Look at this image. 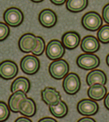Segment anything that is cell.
Here are the masks:
<instances>
[{
	"label": "cell",
	"instance_id": "6da1fadb",
	"mask_svg": "<svg viewBox=\"0 0 109 122\" xmlns=\"http://www.w3.org/2000/svg\"><path fill=\"white\" fill-rule=\"evenodd\" d=\"M82 25L88 30H97L103 24V20L100 15L97 12L87 13L82 18Z\"/></svg>",
	"mask_w": 109,
	"mask_h": 122
},
{
	"label": "cell",
	"instance_id": "7a4b0ae2",
	"mask_svg": "<svg viewBox=\"0 0 109 122\" xmlns=\"http://www.w3.org/2000/svg\"><path fill=\"white\" fill-rule=\"evenodd\" d=\"M69 70V64L67 61L63 59L53 62L49 68V71L51 76L57 80L62 79L64 78L68 73Z\"/></svg>",
	"mask_w": 109,
	"mask_h": 122
},
{
	"label": "cell",
	"instance_id": "3957f363",
	"mask_svg": "<svg viewBox=\"0 0 109 122\" xmlns=\"http://www.w3.org/2000/svg\"><path fill=\"white\" fill-rule=\"evenodd\" d=\"M76 64L81 68L92 70L99 66L100 60L97 55L87 53L79 56L76 60Z\"/></svg>",
	"mask_w": 109,
	"mask_h": 122
},
{
	"label": "cell",
	"instance_id": "277c9868",
	"mask_svg": "<svg viewBox=\"0 0 109 122\" xmlns=\"http://www.w3.org/2000/svg\"><path fill=\"white\" fill-rule=\"evenodd\" d=\"M63 87L68 94H75L81 87V80L79 76L75 73L69 74L63 80Z\"/></svg>",
	"mask_w": 109,
	"mask_h": 122
},
{
	"label": "cell",
	"instance_id": "5b68a950",
	"mask_svg": "<svg viewBox=\"0 0 109 122\" xmlns=\"http://www.w3.org/2000/svg\"><path fill=\"white\" fill-rule=\"evenodd\" d=\"M21 69L26 74L31 75L36 73L40 68L39 59L32 55H27L22 58L20 63Z\"/></svg>",
	"mask_w": 109,
	"mask_h": 122
},
{
	"label": "cell",
	"instance_id": "8992f818",
	"mask_svg": "<svg viewBox=\"0 0 109 122\" xmlns=\"http://www.w3.org/2000/svg\"><path fill=\"white\" fill-rule=\"evenodd\" d=\"M4 21L11 27H17L23 20V15L20 9L16 7L7 9L3 14Z\"/></svg>",
	"mask_w": 109,
	"mask_h": 122
},
{
	"label": "cell",
	"instance_id": "52a82bcc",
	"mask_svg": "<svg viewBox=\"0 0 109 122\" xmlns=\"http://www.w3.org/2000/svg\"><path fill=\"white\" fill-rule=\"evenodd\" d=\"M65 53V48L58 40H53L48 43L46 48V55L51 60L61 58Z\"/></svg>",
	"mask_w": 109,
	"mask_h": 122
},
{
	"label": "cell",
	"instance_id": "ba28073f",
	"mask_svg": "<svg viewBox=\"0 0 109 122\" xmlns=\"http://www.w3.org/2000/svg\"><path fill=\"white\" fill-rule=\"evenodd\" d=\"M38 44L37 37L31 33L23 35L19 41V47L22 52H33L36 49Z\"/></svg>",
	"mask_w": 109,
	"mask_h": 122
},
{
	"label": "cell",
	"instance_id": "9c48e42d",
	"mask_svg": "<svg viewBox=\"0 0 109 122\" xmlns=\"http://www.w3.org/2000/svg\"><path fill=\"white\" fill-rule=\"evenodd\" d=\"M98 105L96 102L85 99L80 101L77 105V110L83 116H93L98 111Z\"/></svg>",
	"mask_w": 109,
	"mask_h": 122
},
{
	"label": "cell",
	"instance_id": "30bf717a",
	"mask_svg": "<svg viewBox=\"0 0 109 122\" xmlns=\"http://www.w3.org/2000/svg\"><path fill=\"white\" fill-rule=\"evenodd\" d=\"M18 67L14 62L5 61L2 62L0 66V76L5 80H10L16 76Z\"/></svg>",
	"mask_w": 109,
	"mask_h": 122
},
{
	"label": "cell",
	"instance_id": "8fae6325",
	"mask_svg": "<svg viewBox=\"0 0 109 122\" xmlns=\"http://www.w3.org/2000/svg\"><path fill=\"white\" fill-rule=\"evenodd\" d=\"M41 98L43 101L49 106H53L61 101V95L56 89L47 87L41 92Z\"/></svg>",
	"mask_w": 109,
	"mask_h": 122
},
{
	"label": "cell",
	"instance_id": "7c38bea8",
	"mask_svg": "<svg viewBox=\"0 0 109 122\" xmlns=\"http://www.w3.org/2000/svg\"><path fill=\"white\" fill-rule=\"evenodd\" d=\"M39 21L43 27L47 28L52 27L57 23V15L51 9H44L40 13Z\"/></svg>",
	"mask_w": 109,
	"mask_h": 122
},
{
	"label": "cell",
	"instance_id": "4fadbf2b",
	"mask_svg": "<svg viewBox=\"0 0 109 122\" xmlns=\"http://www.w3.org/2000/svg\"><path fill=\"white\" fill-rule=\"evenodd\" d=\"M19 112L27 117H32L36 113V104L33 99L26 98L19 106Z\"/></svg>",
	"mask_w": 109,
	"mask_h": 122
},
{
	"label": "cell",
	"instance_id": "5bb4252c",
	"mask_svg": "<svg viewBox=\"0 0 109 122\" xmlns=\"http://www.w3.org/2000/svg\"><path fill=\"white\" fill-rule=\"evenodd\" d=\"M81 47L85 52H95L98 51L100 44L94 36H87L82 40Z\"/></svg>",
	"mask_w": 109,
	"mask_h": 122
},
{
	"label": "cell",
	"instance_id": "9a60e30c",
	"mask_svg": "<svg viewBox=\"0 0 109 122\" xmlns=\"http://www.w3.org/2000/svg\"><path fill=\"white\" fill-rule=\"evenodd\" d=\"M106 91V88L103 84H94L93 85L90 86L87 93L89 98L94 100L99 101L104 98Z\"/></svg>",
	"mask_w": 109,
	"mask_h": 122
},
{
	"label": "cell",
	"instance_id": "2e32d148",
	"mask_svg": "<svg viewBox=\"0 0 109 122\" xmlns=\"http://www.w3.org/2000/svg\"><path fill=\"white\" fill-rule=\"evenodd\" d=\"M80 36L76 32H67L62 37L63 44L68 49H75L80 43Z\"/></svg>",
	"mask_w": 109,
	"mask_h": 122
},
{
	"label": "cell",
	"instance_id": "e0dca14e",
	"mask_svg": "<svg viewBox=\"0 0 109 122\" xmlns=\"http://www.w3.org/2000/svg\"><path fill=\"white\" fill-rule=\"evenodd\" d=\"M106 82V76L104 72L100 70H94L88 74L87 76V83L88 86L94 84L104 85Z\"/></svg>",
	"mask_w": 109,
	"mask_h": 122
},
{
	"label": "cell",
	"instance_id": "ac0fdd59",
	"mask_svg": "<svg viewBox=\"0 0 109 122\" xmlns=\"http://www.w3.org/2000/svg\"><path fill=\"white\" fill-rule=\"evenodd\" d=\"M27 98L26 93L23 90H17L13 93L8 102L9 108L13 112H19V106L21 101Z\"/></svg>",
	"mask_w": 109,
	"mask_h": 122
},
{
	"label": "cell",
	"instance_id": "d6986e66",
	"mask_svg": "<svg viewBox=\"0 0 109 122\" xmlns=\"http://www.w3.org/2000/svg\"><path fill=\"white\" fill-rule=\"evenodd\" d=\"M30 89V82L29 80L25 77H19L13 82L11 90L13 93L17 90H23L27 93Z\"/></svg>",
	"mask_w": 109,
	"mask_h": 122
},
{
	"label": "cell",
	"instance_id": "ffe728a7",
	"mask_svg": "<svg viewBox=\"0 0 109 122\" xmlns=\"http://www.w3.org/2000/svg\"><path fill=\"white\" fill-rule=\"evenodd\" d=\"M49 110L53 116L58 118H61L67 114L68 107L65 102L61 100L57 105L49 106Z\"/></svg>",
	"mask_w": 109,
	"mask_h": 122
},
{
	"label": "cell",
	"instance_id": "44dd1931",
	"mask_svg": "<svg viewBox=\"0 0 109 122\" xmlns=\"http://www.w3.org/2000/svg\"><path fill=\"white\" fill-rule=\"evenodd\" d=\"M88 5V0H67V9L71 12H80Z\"/></svg>",
	"mask_w": 109,
	"mask_h": 122
},
{
	"label": "cell",
	"instance_id": "7402d4cb",
	"mask_svg": "<svg viewBox=\"0 0 109 122\" xmlns=\"http://www.w3.org/2000/svg\"><path fill=\"white\" fill-rule=\"evenodd\" d=\"M97 37L100 42L103 43H109V25H104L100 28L97 33Z\"/></svg>",
	"mask_w": 109,
	"mask_h": 122
},
{
	"label": "cell",
	"instance_id": "603a6c76",
	"mask_svg": "<svg viewBox=\"0 0 109 122\" xmlns=\"http://www.w3.org/2000/svg\"><path fill=\"white\" fill-rule=\"evenodd\" d=\"M0 110H1V117H0V120L1 122H4L7 119L9 116V110L8 106H7L5 103L3 102H0Z\"/></svg>",
	"mask_w": 109,
	"mask_h": 122
},
{
	"label": "cell",
	"instance_id": "cb8c5ba5",
	"mask_svg": "<svg viewBox=\"0 0 109 122\" xmlns=\"http://www.w3.org/2000/svg\"><path fill=\"white\" fill-rule=\"evenodd\" d=\"M37 40H38L37 46L36 49L32 52V53L34 55L39 56V55H42V53L44 51L45 48V42H44V40L41 37H37Z\"/></svg>",
	"mask_w": 109,
	"mask_h": 122
},
{
	"label": "cell",
	"instance_id": "d4e9b609",
	"mask_svg": "<svg viewBox=\"0 0 109 122\" xmlns=\"http://www.w3.org/2000/svg\"><path fill=\"white\" fill-rule=\"evenodd\" d=\"M0 29H1V36L0 39L1 41H3L5 39L9 34V27L3 23H0Z\"/></svg>",
	"mask_w": 109,
	"mask_h": 122
},
{
	"label": "cell",
	"instance_id": "484cf974",
	"mask_svg": "<svg viewBox=\"0 0 109 122\" xmlns=\"http://www.w3.org/2000/svg\"><path fill=\"white\" fill-rule=\"evenodd\" d=\"M103 19L106 23L109 24V3L104 7L103 9Z\"/></svg>",
	"mask_w": 109,
	"mask_h": 122
},
{
	"label": "cell",
	"instance_id": "4316f807",
	"mask_svg": "<svg viewBox=\"0 0 109 122\" xmlns=\"http://www.w3.org/2000/svg\"><path fill=\"white\" fill-rule=\"evenodd\" d=\"M52 3L54 4V5H62L63 3H65L66 0H50Z\"/></svg>",
	"mask_w": 109,
	"mask_h": 122
},
{
	"label": "cell",
	"instance_id": "83f0119b",
	"mask_svg": "<svg viewBox=\"0 0 109 122\" xmlns=\"http://www.w3.org/2000/svg\"><path fill=\"white\" fill-rule=\"evenodd\" d=\"M79 122H95V120L91 117H83L79 120Z\"/></svg>",
	"mask_w": 109,
	"mask_h": 122
},
{
	"label": "cell",
	"instance_id": "f1b7e54d",
	"mask_svg": "<svg viewBox=\"0 0 109 122\" xmlns=\"http://www.w3.org/2000/svg\"><path fill=\"white\" fill-rule=\"evenodd\" d=\"M16 122H31V120L29 119H28L27 117H19L18 119H17L15 120Z\"/></svg>",
	"mask_w": 109,
	"mask_h": 122
},
{
	"label": "cell",
	"instance_id": "f546056e",
	"mask_svg": "<svg viewBox=\"0 0 109 122\" xmlns=\"http://www.w3.org/2000/svg\"><path fill=\"white\" fill-rule=\"evenodd\" d=\"M56 122V119H53V118H51V117H45V118H43V119H41L39 121V122Z\"/></svg>",
	"mask_w": 109,
	"mask_h": 122
},
{
	"label": "cell",
	"instance_id": "4dcf8cb0",
	"mask_svg": "<svg viewBox=\"0 0 109 122\" xmlns=\"http://www.w3.org/2000/svg\"><path fill=\"white\" fill-rule=\"evenodd\" d=\"M104 106L109 110V93L107 94L104 99Z\"/></svg>",
	"mask_w": 109,
	"mask_h": 122
},
{
	"label": "cell",
	"instance_id": "1f68e13d",
	"mask_svg": "<svg viewBox=\"0 0 109 122\" xmlns=\"http://www.w3.org/2000/svg\"><path fill=\"white\" fill-rule=\"evenodd\" d=\"M106 64H107V65L109 66V55H108V56H106Z\"/></svg>",
	"mask_w": 109,
	"mask_h": 122
},
{
	"label": "cell",
	"instance_id": "d6a6232c",
	"mask_svg": "<svg viewBox=\"0 0 109 122\" xmlns=\"http://www.w3.org/2000/svg\"><path fill=\"white\" fill-rule=\"evenodd\" d=\"M32 1H33V2H36V3H39V2H41V1H42L43 0H31Z\"/></svg>",
	"mask_w": 109,
	"mask_h": 122
}]
</instances>
